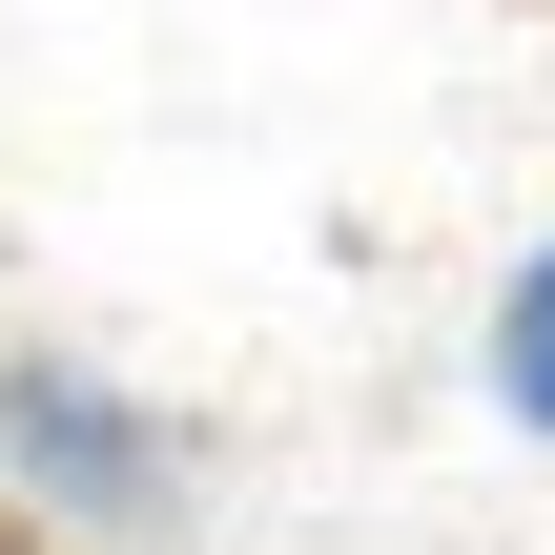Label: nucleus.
Listing matches in <instances>:
<instances>
[{"label": "nucleus", "mask_w": 555, "mask_h": 555, "mask_svg": "<svg viewBox=\"0 0 555 555\" xmlns=\"http://www.w3.org/2000/svg\"><path fill=\"white\" fill-rule=\"evenodd\" d=\"M0 474H21V515H62V535H103V555L185 535V433L103 350H0Z\"/></svg>", "instance_id": "f257e3e1"}, {"label": "nucleus", "mask_w": 555, "mask_h": 555, "mask_svg": "<svg viewBox=\"0 0 555 555\" xmlns=\"http://www.w3.org/2000/svg\"><path fill=\"white\" fill-rule=\"evenodd\" d=\"M494 412L555 453V227L515 247V288H494Z\"/></svg>", "instance_id": "f03ea898"}]
</instances>
